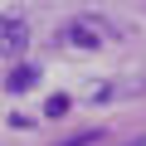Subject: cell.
Instances as JSON below:
<instances>
[{"label":"cell","instance_id":"obj_3","mask_svg":"<svg viewBox=\"0 0 146 146\" xmlns=\"http://www.w3.org/2000/svg\"><path fill=\"white\" fill-rule=\"evenodd\" d=\"M68 39L78 44V49H93V44H98V29H93V25H73V29H68Z\"/></svg>","mask_w":146,"mask_h":146},{"label":"cell","instance_id":"obj_4","mask_svg":"<svg viewBox=\"0 0 146 146\" xmlns=\"http://www.w3.org/2000/svg\"><path fill=\"white\" fill-rule=\"evenodd\" d=\"M44 112H49V117H63V112H68V98H49Z\"/></svg>","mask_w":146,"mask_h":146},{"label":"cell","instance_id":"obj_5","mask_svg":"<svg viewBox=\"0 0 146 146\" xmlns=\"http://www.w3.org/2000/svg\"><path fill=\"white\" fill-rule=\"evenodd\" d=\"M107 98H112V83H98V88L88 93V102H107Z\"/></svg>","mask_w":146,"mask_h":146},{"label":"cell","instance_id":"obj_1","mask_svg":"<svg viewBox=\"0 0 146 146\" xmlns=\"http://www.w3.org/2000/svg\"><path fill=\"white\" fill-rule=\"evenodd\" d=\"M34 83H39V68H29V63L10 73V93H25V88H34Z\"/></svg>","mask_w":146,"mask_h":146},{"label":"cell","instance_id":"obj_2","mask_svg":"<svg viewBox=\"0 0 146 146\" xmlns=\"http://www.w3.org/2000/svg\"><path fill=\"white\" fill-rule=\"evenodd\" d=\"M0 34H5V49H10V54L25 49V25H20V20H5V29H0Z\"/></svg>","mask_w":146,"mask_h":146}]
</instances>
